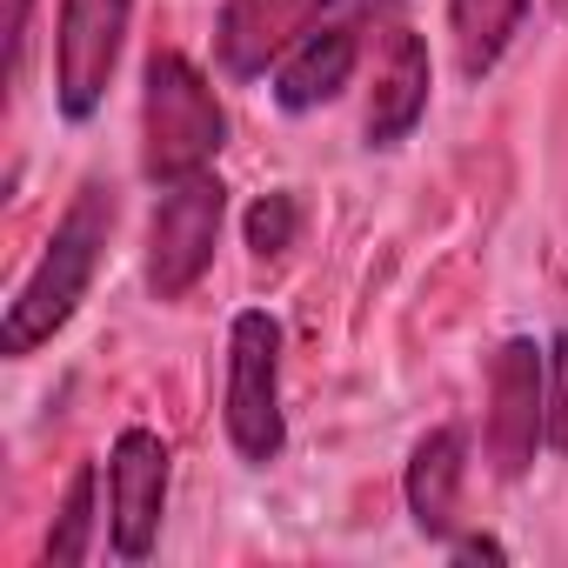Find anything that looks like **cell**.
<instances>
[{
  "label": "cell",
  "mask_w": 568,
  "mask_h": 568,
  "mask_svg": "<svg viewBox=\"0 0 568 568\" xmlns=\"http://www.w3.org/2000/svg\"><path fill=\"white\" fill-rule=\"evenodd\" d=\"M528 21V0H448V34H455V68L468 81L495 74V61L508 54V41Z\"/></svg>",
  "instance_id": "7c38bea8"
},
{
  "label": "cell",
  "mask_w": 568,
  "mask_h": 568,
  "mask_svg": "<svg viewBox=\"0 0 568 568\" xmlns=\"http://www.w3.org/2000/svg\"><path fill=\"white\" fill-rule=\"evenodd\" d=\"M462 561H508V548L501 541H488V535H462V541H448Z\"/></svg>",
  "instance_id": "e0dca14e"
},
{
  "label": "cell",
  "mask_w": 568,
  "mask_h": 568,
  "mask_svg": "<svg viewBox=\"0 0 568 568\" xmlns=\"http://www.w3.org/2000/svg\"><path fill=\"white\" fill-rule=\"evenodd\" d=\"M221 214H227V187L214 174H187L161 187L154 221H148V295L154 302H181L214 267Z\"/></svg>",
  "instance_id": "277c9868"
},
{
  "label": "cell",
  "mask_w": 568,
  "mask_h": 568,
  "mask_svg": "<svg viewBox=\"0 0 568 568\" xmlns=\"http://www.w3.org/2000/svg\"><path fill=\"white\" fill-rule=\"evenodd\" d=\"M108 234H114V187H108V181H88V187L68 201V214H61L48 254H41L34 274L21 281V295L8 302V315H0V355H8V362L34 355L41 342H54V335L74 322V308H81L88 288H94V267H101V254H108Z\"/></svg>",
  "instance_id": "6da1fadb"
},
{
  "label": "cell",
  "mask_w": 568,
  "mask_h": 568,
  "mask_svg": "<svg viewBox=\"0 0 568 568\" xmlns=\"http://www.w3.org/2000/svg\"><path fill=\"white\" fill-rule=\"evenodd\" d=\"M355 54H362L355 28H315L288 61L274 68V101L288 114H308V108L335 101L348 88V74H355Z\"/></svg>",
  "instance_id": "8fae6325"
},
{
  "label": "cell",
  "mask_w": 568,
  "mask_h": 568,
  "mask_svg": "<svg viewBox=\"0 0 568 568\" xmlns=\"http://www.w3.org/2000/svg\"><path fill=\"white\" fill-rule=\"evenodd\" d=\"M462 475H468V442L462 428H428L408 455V475H402V495H408V515L428 541H455V521H462Z\"/></svg>",
  "instance_id": "30bf717a"
},
{
  "label": "cell",
  "mask_w": 568,
  "mask_h": 568,
  "mask_svg": "<svg viewBox=\"0 0 568 568\" xmlns=\"http://www.w3.org/2000/svg\"><path fill=\"white\" fill-rule=\"evenodd\" d=\"M428 88H435V68H428L422 34L388 28V41H382V54H375L368 114H362L368 148H402V141L422 128V114H428Z\"/></svg>",
  "instance_id": "9c48e42d"
},
{
  "label": "cell",
  "mask_w": 568,
  "mask_h": 568,
  "mask_svg": "<svg viewBox=\"0 0 568 568\" xmlns=\"http://www.w3.org/2000/svg\"><path fill=\"white\" fill-rule=\"evenodd\" d=\"M94 501H101V468L81 462L74 481H68V495H61V515L48 528V548H41L48 568H74V561L94 555Z\"/></svg>",
  "instance_id": "4fadbf2b"
},
{
  "label": "cell",
  "mask_w": 568,
  "mask_h": 568,
  "mask_svg": "<svg viewBox=\"0 0 568 568\" xmlns=\"http://www.w3.org/2000/svg\"><path fill=\"white\" fill-rule=\"evenodd\" d=\"M335 0H227L214 21V54L221 74L234 81H261L267 68H281L315 28Z\"/></svg>",
  "instance_id": "ba28073f"
},
{
  "label": "cell",
  "mask_w": 568,
  "mask_h": 568,
  "mask_svg": "<svg viewBox=\"0 0 568 568\" xmlns=\"http://www.w3.org/2000/svg\"><path fill=\"white\" fill-rule=\"evenodd\" d=\"M548 448L568 455V328L555 335V355H548Z\"/></svg>",
  "instance_id": "9a60e30c"
},
{
  "label": "cell",
  "mask_w": 568,
  "mask_h": 568,
  "mask_svg": "<svg viewBox=\"0 0 568 568\" xmlns=\"http://www.w3.org/2000/svg\"><path fill=\"white\" fill-rule=\"evenodd\" d=\"M227 442L241 448V462H274L288 448V422H281V322L267 308H247L227 328Z\"/></svg>",
  "instance_id": "3957f363"
},
{
  "label": "cell",
  "mask_w": 568,
  "mask_h": 568,
  "mask_svg": "<svg viewBox=\"0 0 568 568\" xmlns=\"http://www.w3.org/2000/svg\"><path fill=\"white\" fill-rule=\"evenodd\" d=\"M134 0H61V28H54V108L68 121H94L108 101V81L128 48Z\"/></svg>",
  "instance_id": "8992f818"
},
{
  "label": "cell",
  "mask_w": 568,
  "mask_h": 568,
  "mask_svg": "<svg viewBox=\"0 0 568 568\" xmlns=\"http://www.w3.org/2000/svg\"><path fill=\"white\" fill-rule=\"evenodd\" d=\"M295 227H302V201H295V194H261V201L247 207V247H254L261 261L288 254V247H295Z\"/></svg>",
  "instance_id": "5bb4252c"
},
{
  "label": "cell",
  "mask_w": 568,
  "mask_h": 568,
  "mask_svg": "<svg viewBox=\"0 0 568 568\" xmlns=\"http://www.w3.org/2000/svg\"><path fill=\"white\" fill-rule=\"evenodd\" d=\"M227 148V114L207 88V74L161 48L141 74V168L154 187L168 181H187V174H207V161Z\"/></svg>",
  "instance_id": "7a4b0ae2"
},
{
  "label": "cell",
  "mask_w": 568,
  "mask_h": 568,
  "mask_svg": "<svg viewBox=\"0 0 568 568\" xmlns=\"http://www.w3.org/2000/svg\"><path fill=\"white\" fill-rule=\"evenodd\" d=\"M168 442L154 428H121L114 455H108V541L121 561H148L161 515H168Z\"/></svg>",
  "instance_id": "52a82bcc"
},
{
  "label": "cell",
  "mask_w": 568,
  "mask_h": 568,
  "mask_svg": "<svg viewBox=\"0 0 568 568\" xmlns=\"http://www.w3.org/2000/svg\"><path fill=\"white\" fill-rule=\"evenodd\" d=\"M481 435H488V462H495L501 481H521L535 468V455L548 448V355L528 335L501 342L495 362H488V422H481Z\"/></svg>",
  "instance_id": "5b68a950"
},
{
  "label": "cell",
  "mask_w": 568,
  "mask_h": 568,
  "mask_svg": "<svg viewBox=\"0 0 568 568\" xmlns=\"http://www.w3.org/2000/svg\"><path fill=\"white\" fill-rule=\"evenodd\" d=\"M28 8H34V0H14V21H8V81H21V61H28Z\"/></svg>",
  "instance_id": "2e32d148"
}]
</instances>
